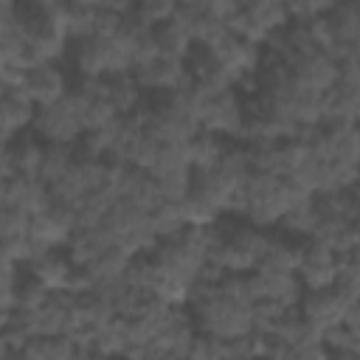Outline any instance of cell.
Here are the masks:
<instances>
[{"label":"cell","instance_id":"1","mask_svg":"<svg viewBox=\"0 0 360 360\" xmlns=\"http://www.w3.org/2000/svg\"><path fill=\"white\" fill-rule=\"evenodd\" d=\"M312 197L301 194L290 180L267 174V172H253L248 177V183L242 186V191L233 197L228 217L245 219L259 231L276 228L281 225V219L301 202H307Z\"/></svg>","mask_w":360,"mask_h":360},{"label":"cell","instance_id":"2","mask_svg":"<svg viewBox=\"0 0 360 360\" xmlns=\"http://www.w3.org/2000/svg\"><path fill=\"white\" fill-rule=\"evenodd\" d=\"M188 312L197 332L214 340H239L253 332V307L222 295L217 284L197 281L188 295Z\"/></svg>","mask_w":360,"mask_h":360},{"label":"cell","instance_id":"3","mask_svg":"<svg viewBox=\"0 0 360 360\" xmlns=\"http://www.w3.org/2000/svg\"><path fill=\"white\" fill-rule=\"evenodd\" d=\"M267 239H270L267 231H259L250 222L236 219V217H222L217 222V239H214L208 262L225 273L248 276L262 264Z\"/></svg>","mask_w":360,"mask_h":360},{"label":"cell","instance_id":"4","mask_svg":"<svg viewBox=\"0 0 360 360\" xmlns=\"http://www.w3.org/2000/svg\"><path fill=\"white\" fill-rule=\"evenodd\" d=\"M141 112L146 118V129L160 143H188L200 132L197 104L188 90L146 96Z\"/></svg>","mask_w":360,"mask_h":360},{"label":"cell","instance_id":"5","mask_svg":"<svg viewBox=\"0 0 360 360\" xmlns=\"http://www.w3.org/2000/svg\"><path fill=\"white\" fill-rule=\"evenodd\" d=\"M197 118H200V129L219 135L231 143H239L245 121H248V110H245V96L231 87L225 93H217L205 101H197Z\"/></svg>","mask_w":360,"mask_h":360},{"label":"cell","instance_id":"6","mask_svg":"<svg viewBox=\"0 0 360 360\" xmlns=\"http://www.w3.org/2000/svg\"><path fill=\"white\" fill-rule=\"evenodd\" d=\"M42 143H62V146H76L82 138H84V118H82V104L79 98L70 96L53 107H45L39 110L37 121H34V129H31Z\"/></svg>","mask_w":360,"mask_h":360},{"label":"cell","instance_id":"7","mask_svg":"<svg viewBox=\"0 0 360 360\" xmlns=\"http://www.w3.org/2000/svg\"><path fill=\"white\" fill-rule=\"evenodd\" d=\"M338 273H340V253H335L329 245H323L318 239L301 242V270H298V278H301L307 292L338 287Z\"/></svg>","mask_w":360,"mask_h":360},{"label":"cell","instance_id":"8","mask_svg":"<svg viewBox=\"0 0 360 360\" xmlns=\"http://www.w3.org/2000/svg\"><path fill=\"white\" fill-rule=\"evenodd\" d=\"M354 298H349L340 287H332V290H315V292H304L301 304H298V312L304 315V321L309 323V329L321 338L323 332L335 329L343 323L346 318V309L352 307Z\"/></svg>","mask_w":360,"mask_h":360},{"label":"cell","instance_id":"9","mask_svg":"<svg viewBox=\"0 0 360 360\" xmlns=\"http://www.w3.org/2000/svg\"><path fill=\"white\" fill-rule=\"evenodd\" d=\"M0 65H20L31 70L28 62V25L22 6L14 0L0 3Z\"/></svg>","mask_w":360,"mask_h":360},{"label":"cell","instance_id":"10","mask_svg":"<svg viewBox=\"0 0 360 360\" xmlns=\"http://www.w3.org/2000/svg\"><path fill=\"white\" fill-rule=\"evenodd\" d=\"M287 65H290V73H292L295 84L304 87V90L329 93L340 82V65L321 48L309 51V53H301V56L290 59Z\"/></svg>","mask_w":360,"mask_h":360},{"label":"cell","instance_id":"11","mask_svg":"<svg viewBox=\"0 0 360 360\" xmlns=\"http://www.w3.org/2000/svg\"><path fill=\"white\" fill-rule=\"evenodd\" d=\"M22 90L28 93V98L39 110H45V107H53V104L65 101L70 96V90H73V82H70L68 70L62 68V62H51V65L31 68L28 76H25V87Z\"/></svg>","mask_w":360,"mask_h":360},{"label":"cell","instance_id":"12","mask_svg":"<svg viewBox=\"0 0 360 360\" xmlns=\"http://www.w3.org/2000/svg\"><path fill=\"white\" fill-rule=\"evenodd\" d=\"M132 76H135L138 87L146 96L174 93V90H188L191 87V76L186 70V62H177V59H169V56H155L143 68L132 70Z\"/></svg>","mask_w":360,"mask_h":360},{"label":"cell","instance_id":"13","mask_svg":"<svg viewBox=\"0 0 360 360\" xmlns=\"http://www.w3.org/2000/svg\"><path fill=\"white\" fill-rule=\"evenodd\" d=\"M0 202L3 208H17L25 211L31 217H39L51 208V191L39 177H25V174H14L6 177L0 186Z\"/></svg>","mask_w":360,"mask_h":360},{"label":"cell","instance_id":"14","mask_svg":"<svg viewBox=\"0 0 360 360\" xmlns=\"http://www.w3.org/2000/svg\"><path fill=\"white\" fill-rule=\"evenodd\" d=\"M250 290L256 301H270L284 309H298L304 298V284L298 276L290 273H270V270H253L250 273Z\"/></svg>","mask_w":360,"mask_h":360},{"label":"cell","instance_id":"15","mask_svg":"<svg viewBox=\"0 0 360 360\" xmlns=\"http://www.w3.org/2000/svg\"><path fill=\"white\" fill-rule=\"evenodd\" d=\"M37 115H39V107L28 98L25 90H3V98H0L3 143H11L20 135H28L34 129Z\"/></svg>","mask_w":360,"mask_h":360},{"label":"cell","instance_id":"16","mask_svg":"<svg viewBox=\"0 0 360 360\" xmlns=\"http://www.w3.org/2000/svg\"><path fill=\"white\" fill-rule=\"evenodd\" d=\"M42 158H45V143L34 132L20 135L11 143H3V180L14 174L39 177Z\"/></svg>","mask_w":360,"mask_h":360},{"label":"cell","instance_id":"17","mask_svg":"<svg viewBox=\"0 0 360 360\" xmlns=\"http://www.w3.org/2000/svg\"><path fill=\"white\" fill-rule=\"evenodd\" d=\"M76 270H79V267L70 262L68 250H48V253L37 256V259L25 267V273H28L31 278H37L42 287H48L53 295L70 290Z\"/></svg>","mask_w":360,"mask_h":360},{"label":"cell","instance_id":"18","mask_svg":"<svg viewBox=\"0 0 360 360\" xmlns=\"http://www.w3.org/2000/svg\"><path fill=\"white\" fill-rule=\"evenodd\" d=\"M70 65L79 79H110V45L107 39L87 37L70 42Z\"/></svg>","mask_w":360,"mask_h":360},{"label":"cell","instance_id":"19","mask_svg":"<svg viewBox=\"0 0 360 360\" xmlns=\"http://www.w3.org/2000/svg\"><path fill=\"white\" fill-rule=\"evenodd\" d=\"M118 202H127L132 208H141V211L152 214L163 202V197H160L158 183H155V177L149 172L127 169V174L121 180V188H118Z\"/></svg>","mask_w":360,"mask_h":360},{"label":"cell","instance_id":"20","mask_svg":"<svg viewBox=\"0 0 360 360\" xmlns=\"http://www.w3.org/2000/svg\"><path fill=\"white\" fill-rule=\"evenodd\" d=\"M115 245H112L110 231L104 225H98V228H82V231H76L70 236V242H68L65 250H68V256H70V262L76 267H90L93 262H98Z\"/></svg>","mask_w":360,"mask_h":360},{"label":"cell","instance_id":"21","mask_svg":"<svg viewBox=\"0 0 360 360\" xmlns=\"http://www.w3.org/2000/svg\"><path fill=\"white\" fill-rule=\"evenodd\" d=\"M256 270H270V273H290V276H298L301 270V242L287 236V233H278L267 239V250H264V259Z\"/></svg>","mask_w":360,"mask_h":360},{"label":"cell","instance_id":"22","mask_svg":"<svg viewBox=\"0 0 360 360\" xmlns=\"http://www.w3.org/2000/svg\"><path fill=\"white\" fill-rule=\"evenodd\" d=\"M155 42H158L160 56H169V59H177V62H186L191 56V51L197 48L191 31L177 20V14L169 22L155 28Z\"/></svg>","mask_w":360,"mask_h":360},{"label":"cell","instance_id":"23","mask_svg":"<svg viewBox=\"0 0 360 360\" xmlns=\"http://www.w3.org/2000/svg\"><path fill=\"white\" fill-rule=\"evenodd\" d=\"M228 146H231V141L200 129V132L188 141V160H191V169H194V172H211V169H217Z\"/></svg>","mask_w":360,"mask_h":360},{"label":"cell","instance_id":"24","mask_svg":"<svg viewBox=\"0 0 360 360\" xmlns=\"http://www.w3.org/2000/svg\"><path fill=\"white\" fill-rule=\"evenodd\" d=\"M96 17H98V0H68L65 3V25H68L70 42L93 37Z\"/></svg>","mask_w":360,"mask_h":360},{"label":"cell","instance_id":"25","mask_svg":"<svg viewBox=\"0 0 360 360\" xmlns=\"http://www.w3.org/2000/svg\"><path fill=\"white\" fill-rule=\"evenodd\" d=\"M267 338H273V340L281 343V346H295V343L312 340V338H318V335L309 329V323L304 321V315H301L298 309H287V312L273 323V329H270Z\"/></svg>","mask_w":360,"mask_h":360},{"label":"cell","instance_id":"26","mask_svg":"<svg viewBox=\"0 0 360 360\" xmlns=\"http://www.w3.org/2000/svg\"><path fill=\"white\" fill-rule=\"evenodd\" d=\"M79 343L73 338H34L22 349V360H73Z\"/></svg>","mask_w":360,"mask_h":360},{"label":"cell","instance_id":"27","mask_svg":"<svg viewBox=\"0 0 360 360\" xmlns=\"http://www.w3.org/2000/svg\"><path fill=\"white\" fill-rule=\"evenodd\" d=\"M107 87H110V98H112V104H115V110L121 115H132L143 104V98H146V93L138 87V82H135L132 73L107 79Z\"/></svg>","mask_w":360,"mask_h":360},{"label":"cell","instance_id":"28","mask_svg":"<svg viewBox=\"0 0 360 360\" xmlns=\"http://www.w3.org/2000/svg\"><path fill=\"white\" fill-rule=\"evenodd\" d=\"M76 163V146H62V143H45V158L39 166V180L45 186L56 183L70 166Z\"/></svg>","mask_w":360,"mask_h":360},{"label":"cell","instance_id":"29","mask_svg":"<svg viewBox=\"0 0 360 360\" xmlns=\"http://www.w3.org/2000/svg\"><path fill=\"white\" fill-rule=\"evenodd\" d=\"M149 219H152V231H155L158 242L172 239V236H180V233L188 228L180 202H166V200H163V202L149 214Z\"/></svg>","mask_w":360,"mask_h":360},{"label":"cell","instance_id":"30","mask_svg":"<svg viewBox=\"0 0 360 360\" xmlns=\"http://www.w3.org/2000/svg\"><path fill=\"white\" fill-rule=\"evenodd\" d=\"M264 360H332V354L321 338H312V340H304L295 346H281L273 340V349Z\"/></svg>","mask_w":360,"mask_h":360},{"label":"cell","instance_id":"31","mask_svg":"<svg viewBox=\"0 0 360 360\" xmlns=\"http://www.w3.org/2000/svg\"><path fill=\"white\" fill-rule=\"evenodd\" d=\"M155 183H158V191L166 202H183L194 188V169L186 166V169L160 174V177H155Z\"/></svg>","mask_w":360,"mask_h":360},{"label":"cell","instance_id":"32","mask_svg":"<svg viewBox=\"0 0 360 360\" xmlns=\"http://www.w3.org/2000/svg\"><path fill=\"white\" fill-rule=\"evenodd\" d=\"M177 6L180 3H172V0H143V3H135L132 6V20L141 22L143 28H158L163 22H169L174 14H177Z\"/></svg>","mask_w":360,"mask_h":360},{"label":"cell","instance_id":"33","mask_svg":"<svg viewBox=\"0 0 360 360\" xmlns=\"http://www.w3.org/2000/svg\"><path fill=\"white\" fill-rule=\"evenodd\" d=\"M51 298H53V292L25 273V278H22V284H20V290H17L14 312H37V309H42Z\"/></svg>","mask_w":360,"mask_h":360},{"label":"cell","instance_id":"34","mask_svg":"<svg viewBox=\"0 0 360 360\" xmlns=\"http://www.w3.org/2000/svg\"><path fill=\"white\" fill-rule=\"evenodd\" d=\"M338 287L349 298H360V248H352L346 256H340V273H338Z\"/></svg>","mask_w":360,"mask_h":360},{"label":"cell","instance_id":"35","mask_svg":"<svg viewBox=\"0 0 360 360\" xmlns=\"http://www.w3.org/2000/svg\"><path fill=\"white\" fill-rule=\"evenodd\" d=\"M31 222L34 217L17 208H3L0 214V236L3 239H14V236H28L31 233Z\"/></svg>","mask_w":360,"mask_h":360},{"label":"cell","instance_id":"36","mask_svg":"<svg viewBox=\"0 0 360 360\" xmlns=\"http://www.w3.org/2000/svg\"><path fill=\"white\" fill-rule=\"evenodd\" d=\"M343 326L360 340V298L357 301H352V307L346 309V318H343Z\"/></svg>","mask_w":360,"mask_h":360},{"label":"cell","instance_id":"37","mask_svg":"<svg viewBox=\"0 0 360 360\" xmlns=\"http://www.w3.org/2000/svg\"><path fill=\"white\" fill-rule=\"evenodd\" d=\"M349 236H352V248H360V217L352 219V225H349Z\"/></svg>","mask_w":360,"mask_h":360},{"label":"cell","instance_id":"38","mask_svg":"<svg viewBox=\"0 0 360 360\" xmlns=\"http://www.w3.org/2000/svg\"><path fill=\"white\" fill-rule=\"evenodd\" d=\"M90 360H124V357H115V354H101V352H90Z\"/></svg>","mask_w":360,"mask_h":360},{"label":"cell","instance_id":"39","mask_svg":"<svg viewBox=\"0 0 360 360\" xmlns=\"http://www.w3.org/2000/svg\"><path fill=\"white\" fill-rule=\"evenodd\" d=\"M352 200H354V208H357V217H360V183L352 188Z\"/></svg>","mask_w":360,"mask_h":360},{"label":"cell","instance_id":"40","mask_svg":"<svg viewBox=\"0 0 360 360\" xmlns=\"http://www.w3.org/2000/svg\"><path fill=\"white\" fill-rule=\"evenodd\" d=\"M3 360H22L17 352H8V349H3Z\"/></svg>","mask_w":360,"mask_h":360}]
</instances>
